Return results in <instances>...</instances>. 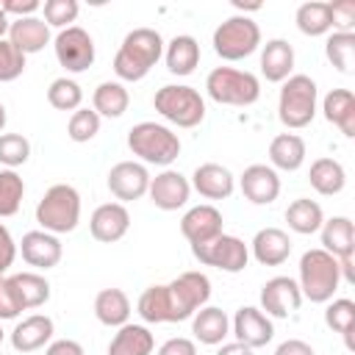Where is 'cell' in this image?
Listing matches in <instances>:
<instances>
[{"instance_id":"obj_1","label":"cell","mask_w":355,"mask_h":355,"mask_svg":"<svg viewBox=\"0 0 355 355\" xmlns=\"http://www.w3.org/2000/svg\"><path fill=\"white\" fill-rule=\"evenodd\" d=\"M164 36L155 28H133L130 33H125L116 55H114V72L128 83L141 80L161 58H164Z\"/></svg>"},{"instance_id":"obj_2","label":"cell","mask_w":355,"mask_h":355,"mask_svg":"<svg viewBox=\"0 0 355 355\" xmlns=\"http://www.w3.org/2000/svg\"><path fill=\"white\" fill-rule=\"evenodd\" d=\"M302 300L311 302H330L333 294L341 286V272H338V258L324 252L322 247L305 250L300 258V280H297Z\"/></svg>"},{"instance_id":"obj_3","label":"cell","mask_w":355,"mask_h":355,"mask_svg":"<svg viewBox=\"0 0 355 355\" xmlns=\"http://www.w3.org/2000/svg\"><path fill=\"white\" fill-rule=\"evenodd\" d=\"M128 147L139 158V164L166 166L180 155V139L172 128L161 122H139L128 130Z\"/></svg>"},{"instance_id":"obj_4","label":"cell","mask_w":355,"mask_h":355,"mask_svg":"<svg viewBox=\"0 0 355 355\" xmlns=\"http://www.w3.org/2000/svg\"><path fill=\"white\" fill-rule=\"evenodd\" d=\"M36 222L42 225V230L61 236V233H72L80 222V194L75 186L69 183H55L50 186L42 200L36 202Z\"/></svg>"},{"instance_id":"obj_5","label":"cell","mask_w":355,"mask_h":355,"mask_svg":"<svg viewBox=\"0 0 355 355\" xmlns=\"http://www.w3.org/2000/svg\"><path fill=\"white\" fill-rule=\"evenodd\" d=\"M319 103V86L311 75H291L283 80L280 97H277V116L288 130L308 128L316 116Z\"/></svg>"},{"instance_id":"obj_6","label":"cell","mask_w":355,"mask_h":355,"mask_svg":"<svg viewBox=\"0 0 355 355\" xmlns=\"http://www.w3.org/2000/svg\"><path fill=\"white\" fill-rule=\"evenodd\" d=\"M205 92L219 105L247 108V105L258 103V97H261V80L252 72H247V69L214 67L208 72V78H205Z\"/></svg>"},{"instance_id":"obj_7","label":"cell","mask_w":355,"mask_h":355,"mask_svg":"<svg viewBox=\"0 0 355 355\" xmlns=\"http://www.w3.org/2000/svg\"><path fill=\"white\" fill-rule=\"evenodd\" d=\"M153 108L178 128H197L205 119V100L194 86L166 83L155 92Z\"/></svg>"},{"instance_id":"obj_8","label":"cell","mask_w":355,"mask_h":355,"mask_svg":"<svg viewBox=\"0 0 355 355\" xmlns=\"http://www.w3.org/2000/svg\"><path fill=\"white\" fill-rule=\"evenodd\" d=\"M211 44L222 61H241L261 47V28L247 14H233L216 25Z\"/></svg>"},{"instance_id":"obj_9","label":"cell","mask_w":355,"mask_h":355,"mask_svg":"<svg viewBox=\"0 0 355 355\" xmlns=\"http://www.w3.org/2000/svg\"><path fill=\"white\" fill-rule=\"evenodd\" d=\"M169 322H186L191 319L202 305L211 300V280L202 272H183L175 280L164 283Z\"/></svg>"},{"instance_id":"obj_10","label":"cell","mask_w":355,"mask_h":355,"mask_svg":"<svg viewBox=\"0 0 355 355\" xmlns=\"http://www.w3.org/2000/svg\"><path fill=\"white\" fill-rule=\"evenodd\" d=\"M191 252L202 266H214L227 275H239L250 263V247L239 236H230V233H222L208 244L191 247Z\"/></svg>"},{"instance_id":"obj_11","label":"cell","mask_w":355,"mask_h":355,"mask_svg":"<svg viewBox=\"0 0 355 355\" xmlns=\"http://www.w3.org/2000/svg\"><path fill=\"white\" fill-rule=\"evenodd\" d=\"M53 50H55L58 64L72 75L86 72L94 64V39L80 25H69L58 31V36L53 39Z\"/></svg>"},{"instance_id":"obj_12","label":"cell","mask_w":355,"mask_h":355,"mask_svg":"<svg viewBox=\"0 0 355 355\" xmlns=\"http://www.w3.org/2000/svg\"><path fill=\"white\" fill-rule=\"evenodd\" d=\"M300 305H302V291H300L294 277L277 275V277H269L261 286V311L269 319L272 316L275 319H286L294 311H300Z\"/></svg>"},{"instance_id":"obj_13","label":"cell","mask_w":355,"mask_h":355,"mask_svg":"<svg viewBox=\"0 0 355 355\" xmlns=\"http://www.w3.org/2000/svg\"><path fill=\"white\" fill-rule=\"evenodd\" d=\"M222 227H225V219H222L219 208L211 205V202L194 205V208H189V211L180 216V233H183V239H186L191 247H200V244L214 241L216 236L225 233Z\"/></svg>"},{"instance_id":"obj_14","label":"cell","mask_w":355,"mask_h":355,"mask_svg":"<svg viewBox=\"0 0 355 355\" xmlns=\"http://www.w3.org/2000/svg\"><path fill=\"white\" fill-rule=\"evenodd\" d=\"M150 189V172L139 161H119L108 172V191L125 205L133 200H141Z\"/></svg>"},{"instance_id":"obj_15","label":"cell","mask_w":355,"mask_h":355,"mask_svg":"<svg viewBox=\"0 0 355 355\" xmlns=\"http://www.w3.org/2000/svg\"><path fill=\"white\" fill-rule=\"evenodd\" d=\"M230 333L236 336V341H241L244 347L250 349H258V347H266L275 336V324L272 319L255 308V305H241L230 322Z\"/></svg>"},{"instance_id":"obj_16","label":"cell","mask_w":355,"mask_h":355,"mask_svg":"<svg viewBox=\"0 0 355 355\" xmlns=\"http://www.w3.org/2000/svg\"><path fill=\"white\" fill-rule=\"evenodd\" d=\"M147 194H150V200H153L155 208H161V211H178V208H183L189 202L191 183L178 169H164L155 178H150Z\"/></svg>"},{"instance_id":"obj_17","label":"cell","mask_w":355,"mask_h":355,"mask_svg":"<svg viewBox=\"0 0 355 355\" xmlns=\"http://www.w3.org/2000/svg\"><path fill=\"white\" fill-rule=\"evenodd\" d=\"M17 252L22 255V261L28 266H36V269H53L61 263V255H64V247L58 241V236L47 233V230H28L22 236V241L17 244Z\"/></svg>"},{"instance_id":"obj_18","label":"cell","mask_w":355,"mask_h":355,"mask_svg":"<svg viewBox=\"0 0 355 355\" xmlns=\"http://www.w3.org/2000/svg\"><path fill=\"white\" fill-rule=\"evenodd\" d=\"M239 189L252 205H272L280 194V175L269 164H250L239 178Z\"/></svg>"},{"instance_id":"obj_19","label":"cell","mask_w":355,"mask_h":355,"mask_svg":"<svg viewBox=\"0 0 355 355\" xmlns=\"http://www.w3.org/2000/svg\"><path fill=\"white\" fill-rule=\"evenodd\" d=\"M53 333H55V324L50 316L44 313H31L25 316L22 322L14 324V330L8 333V341L17 352H36L42 347H47L53 341Z\"/></svg>"},{"instance_id":"obj_20","label":"cell","mask_w":355,"mask_h":355,"mask_svg":"<svg viewBox=\"0 0 355 355\" xmlns=\"http://www.w3.org/2000/svg\"><path fill=\"white\" fill-rule=\"evenodd\" d=\"M191 189L200 194V197H205V200H227L233 191H236V178H233V172L227 169V166H222V164H214V161H208V164H200L194 172H191Z\"/></svg>"},{"instance_id":"obj_21","label":"cell","mask_w":355,"mask_h":355,"mask_svg":"<svg viewBox=\"0 0 355 355\" xmlns=\"http://www.w3.org/2000/svg\"><path fill=\"white\" fill-rule=\"evenodd\" d=\"M89 230L97 241L114 244L130 230V214L122 202H103L94 208V214L89 219Z\"/></svg>"},{"instance_id":"obj_22","label":"cell","mask_w":355,"mask_h":355,"mask_svg":"<svg viewBox=\"0 0 355 355\" xmlns=\"http://www.w3.org/2000/svg\"><path fill=\"white\" fill-rule=\"evenodd\" d=\"M250 252L261 266H280L291 255V239L280 227H261L250 241Z\"/></svg>"},{"instance_id":"obj_23","label":"cell","mask_w":355,"mask_h":355,"mask_svg":"<svg viewBox=\"0 0 355 355\" xmlns=\"http://www.w3.org/2000/svg\"><path fill=\"white\" fill-rule=\"evenodd\" d=\"M8 42L22 55H33V53H39V50H44L50 44V28L39 17L11 19V25H8Z\"/></svg>"},{"instance_id":"obj_24","label":"cell","mask_w":355,"mask_h":355,"mask_svg":"<svg viewBox=\"0 0 355 355\" xmlns=\"http://www.w3.org/2000/svg\"><path fill=\"white\" fill-rule=\"evenodd\" d=\"M322 250L333 258H352L355 255V225L349 216H330L319 227Z\"/></svg>"},{"instance_id":"obj_25","label":"cell","mask_w":355,"mask_h":355,"mask_svg":"<svg viewBox=\"0 0 355 355\" xmlns=\"http://www.w3.org/2000/svg\"><path fill=\"white\" fill-rule=\"evenodd\" d=\"M191 333L200 344L205 347H219L225 344V338L230 336V319L222 308L214 305H202L194 316H191Z\"/></svg>"},{"instance_id":"obj_26","label":"cell","mask_w":355,"mask_h":355,"mask_svg":"<svg viewBox=\"0 0 355 355\" xmlns=\"http://www.w3.org/2000/svg\"><path fill=\"white\" fill-rule=\"evenodd\" d=\"M305 155H308L305 139L297 133H277L269 141V166L275 172L277 169L280 172H297L305 164Z\"/></svg>"},{"instance_id":"obj_27","label":"cell","mask_w":355,"mask_h":355,"mask_svg":"<svg viewBox=\"0 0 355 355\" xmlns=\"http://www.w3.org/2000/svg\"><path fill=\"white\" fill-rule=\"evenodd\" d=\"M164 61L172 75H191L200 64V42L189 33H178L164 44Z\"/></svg>"},{"instance_id":"obj_28","label":"cell","mask_w":355,"mask_h":355,"mask_svg":"<svg viewBox=\"0 0 355 355\" xmlns=\"http://www.w3.org/2000/svg\"><path fill=\"white\" fill-rule=\"evenodd\" d=\"M294 69V47L286 39H269L261 50V75L269 83H283Z\"/></svg>"},{"instance_id":"obj_29","label":"cell","mask_w":355,"mask_h":355,"mask_svg":"<svg viewBox=\"0 0 355 355\" xmlns=\"http://www.w3.org/2000/svg\"><path fill=\"white\" fill-rule=\"evenodd\" d=\"M322 114L347 139L355 136V94L349 89H330L322 100Z\"/></svg>"},{"instance_id":"obj_30","label":"cell","mask_w":355,"mask_h":355,"mask_svg":"<svg viewBox=\"0 0 355 355\" xmlns=\"http://www.w3.org/2000/svg\"><path fill=\"white\" fill-rule=\"evenodd\" d=\"M153 349H155V336L150 333V327L133 322L116 327L108 344V355H153Z\"/></svg>"},{"instance_id":"obj_31","label":"cell","mask_w":355,"mask_h":355,"mask_svg":"<svg viewBox=\"0 0 355 355\" xmlns=\"http://www.w3.org/2000/svg\"><path fill=\"white\" fill-rule=\"evenodd\" d=\"M308 180H311V189L322 197H333V194H341L344 186H347V169L341 166V161L336 158H316L311 164V172H308Z\"/></svg>"},{"instance_id":"obj_32","label":"cell","mask_w":355,"mask_h":355,"mask_svg":"<svg viewBox=\"0 0 355 355\" xmlns=\"http://www.w3.org/2000/svg\"><path fill=\"white\" fill-rule=\"evenodd\" d=\"M94 316L105 327H122L130 319V300L122 288H103L94 297Z\"/></svg>"},{"instance_id":"obj_33","label":"cell","mask_w":355,"mask_h":355,"mask_svg":"<svg viewBox=\"0 0 355 355\" xmlns=\"http://www.w3.org/2000/svg\"><path fill=\"white\" fill-rule=\"evenodd\" d=\"M128 105H130V94L119 80H103L92 94V108L97 111V116L116 119L128 111Z\"/></svg>"},{"instance_id":"obj_34","label":"cell","mask_w":355,"mask_h":355,"mask_svg":"<svg viewBox=\"0 0 355 355\" xmlns=\"http://www.w3.org/2000/svg\"><path fill=\"white\" fill-rule=\"evenodd\" d=\"M286 222L294 233L300 236H311V233H319L322 222H324V211L316 200L311 197H297L288 208H286Z\"/></svg>"},{"instance_id":"obj_35","label":"cell","mask_w":355,"mask_h":355,"mask_svg":"<svg viewBox=\"0 0 355 355\" xmlns=\"http://www.w3.org/2000/svg\"><path fill=\"white\" fill-rule=\"evenodd\" d=\"M324 324L338 333L347 344L349 352H355V341H352V330H355V302L347 300V297H338V300H330L327 308H324Z\"/></svg>"},{"instance_id":"obj_36","label":"cell","mask_w":355,"mask_h":355,"mask_svg":"<svg viewBox=\"0 0 355 355\" xmlns=\"http://www.w3.org/2000/svg\"><path fill=\"white\" fill-rule=\"evenodd\" d=\"M294 22L300 28V33L305 36H324L333 31V22H330V3H322V0H308L297 8L294 14Z\"/></svg>"},{"instance_id":"obj_37","label":"cell","mask_w":355,"mask_h":355,"mask_svg":"<svg viewBox=\"0 0 355 355\" xmlns=\"http://www.w3.org/2000/svg\"><path fill=\"white\" fill-rule=\"evenodd\" d=\"M11 280H14L17 291H19V300L25 305V311L42 308L50 300V283H47L44 275H39V272H17V275H11Z\"/></svg>"},{"instance_id":"obj_38","label":"cell","mask_w":355,"mask_h":355,"mask_svg":"<svg viewBox=\"0 0 355 355\" xmlns=\"http://www.w3.org/2000/svg\"><path fill=\"white\" fill-rule=\"evenodd\" d=\"M324 55H327V61L338 72L349 75L352 72V64H355V33H338V31H333L327 36V42H324Z\"/></svg>"},{"instance_id":"obj_39","label":"cell","mask_w":355,"mask_h":355,"mask_svg":"<svg viewBox=\"0 0 355 355\" xmlns=\"http://www.w3.org/2000/svg\"><path fill=\"white\" fill-rule=\"evenodd\" d=\"M47 103L55 108V111H78L80 103H83V89L78 80L72 78H55L50 86H47Z\"/></svg>"},{"instance_id":"obj_40","label":"cell","mask_w":355,"mask_h":355,"mask_svg":"<svg viewBox=\"0 0 355 355\" xmlns=\"http://www.w3.org/2000/svg\"><path fill=\"white\" fill-rule=\"evenodd\" d=\"M25 197V180L17 169H0V216H14Z\"/></svg>"},{"instance_id":"obj_41","label":"cell","mask_w":355,"mask_h":355,"mask_svg":"<svg viewBox=\"0 0 355 355\" xmlns=\"http://www.w3.org/2000/svg\"><path fill=\"white\" fill-rule=\"evenodd\" d=\"M136 311H139V316L147 324H164V322H169V308H166L164 286L144 288L141 297H139V302H136Z\"/></svg>"},{"instance_id":"obj_42","label":"cell","mask_w":355,"mask_h":355,"mask_svg":"<svg viewBox=\"0 0 355 355\" xmlns=\"http://www.w3.org/2000/svg\"><path fill=\"white\" fill-rule=\"evenodd\" d=\"M100 133V116L94 108H78L69 114V122H67V136L78 144L83 141H92L94 136Z\"/></svg>"},{"instance_id":"obj_43","label":"cell","mask_w":355,"mask_h":355,"mask_svg":"<svg viewBox=\"0 0 355 355\" xmlns=\"http://www.w3.org/2000/svg\"><path fill=\"white\" fill-rule=\"evenodd\" d=\"M31 158V141L22 133H0V164L17 169Z\"/></svg>"},{"instance_id":"obj_44","label":"cell","mask_w":355,"mask_h":355,"mask_svg":"<svg viewBox=\"0 0 355 355\" xmlns=\"http://www.w3.org/2000/svg\"><path fill=\"white\" fill-rule=\"evenodd\" d=\"M42 11H44V22H47V28H58V31H64V28H69V25L78 19L80 6H78V0H44Z\"/></svg>"},{"instance_id":"obj_45","label":"cell","mask_w":355,"mask_h":355,"mask_svg":"<svg viewBox=\"0 0 355 355\" xmlns=\"http://www.w3.org/2000/svg\"><path fill=\"white\" fill-rule=\"evenodd\" d=\"M22 72H25V55L8 39H0V83H11Z\"/></svg>"},{"instance_id":"obj_46","label":"cell","mask_w":355,"mask_h":355,"mask_svg":"<svg viewBox=\"0 0 355 355\" xmlns=\"http://www.w3.org/2000/svg\"><path fill=\"white\" fill-rule=\"evenodd\" d=\"M22 311H25V305L19 300V291H17L14 280L11 277H0V322L17 319Z\"/></svg>"},{"instance_id":"obj_47","label":"cell","mask_w":355,"mask_h":355,"mask_svg":"<svg viewBox=\"0 0 355 355\" xmlns=\"http://www.w3.org/2000/svg\"><path fill=\"white\" fill-rule=\"evenodd\" d=\"M330 22L338 33H352V28H355V0L330 3Z\"/></svg>"},{"instance_id":"obj_48","label":"cell","mask_w":355,"mask_h":355,"mask_svg":"<svg viewBox=\"0 0 355 355\" xmlns=\"http://www.w3.org/2000/svg\"><path fill=\"white\" fill-rule=\"evenodd\" d=\"M14 258H17V241H14L11 230L0 222V277H6V272L14 263Z\"/></svg>"},{"instance_id":"obj_49","label":"cell","mask_w":355,"mask_h":355,"mask_svg":"<svg viewBox=\"0 0 355 355\" xmlns=\"http://www.w3.org/2000/svg\"><path fill=\"white\" fill-rule=\"evenodd\" d=\"M0 8L8 14V19H22V17H36V11L42 8L39 0H3Z\"/></svg>"},{"instance_id":"obj_50","label":"cell","mask_w":355,"mask_h":355,"mask_svg":"<svg viewBox=\"0 0 355 355\" xmlns=\"http://www.w3.org/2000/svg\"><path fill=\"white\" fill-rule=\"evenodd\" d=\"M155 355H197V344L186 336H175V338H166Z\"/></svg>"},{"instance_id":"obj_51","label":"cell","mask_w":355,"mask_h":355,"mask_svg":"<svg viewBox=\"0 0 355 355\" xmlns=\"http://www.w3.org/2000/svg\"><path fill=\"white\" fill-rule=\"evenodd\" d=\"M44 355H86V352L75 338H55L47 344Z\"/></svg>"},{"instance_id":"obj_52","label":"cell","mask_w":355,"mask_h":355,"mask_svg":"<svg viewBox=\"0 0 355 355\" xmlns=\"http://www.w3.org/2000/svg\"><path fill=\"white\" fill-rule=\"evenodd\" d=\"M275 355H316V352H313V347H311L308 341H302V338H286L283 344H277Z\"/></svg>"},{"instance_id":"obj_53","label":"cell","mask_w":355,"mask_h":355,"mask_svg":"<svg viewBox=\"0 0 355 355\" xmlns=\"http://www.w3.org/2000/svg\"><path fill=\"white\" fill-rule=\"evenodd\" d=\"M216 355H255L250 347H244L241 341H227V344H219Z\"/></svg>"},{"instance_id":"obj_54","label":"cell","mask_w":355,"mask_h":355,"mask_svg":"<svg viewBox=\"0 0 355 355\" xmlns=\"http://www.w3.org/2000/svg\"><path fill=\"white\" fill-rule=\"evenodd\" d=\"M8 25H11V19H8V14L0 8V39H6V36H8Z\"/></svg>"},{"instance_id":"obj_55","label":"cell","mask_w":355,"mask_h":355,"mask_svg":"<svg viewBox=\"0 0 355 355\" xmlns=\"http://www.w3.org/2000/svg\"><path fill=\"white\" fill-rule=\"evenodd\" d=\"M6 122H8V114H6V105L0 103V133H3V128H6Z\"/></svg>"},{"instance_id":"obj_56","label":"cell","mask_w":355,"mask_h":355,"mask_svg":"<svg viewBox=\"0 0 355 355\" xmlns=\"http://www.w3.org/2000/svg\"><path fill=\"white\" fill-rule=\"evenodd\" d=\"M3 338H6V333H3V327H0V344H3Z\"/></svg>"}]
</instances>
